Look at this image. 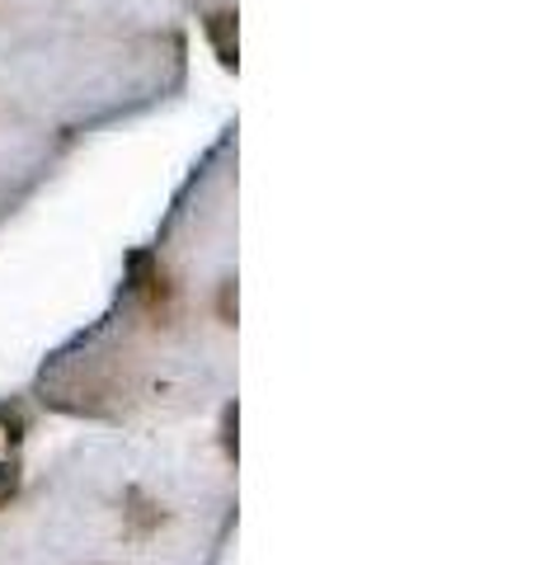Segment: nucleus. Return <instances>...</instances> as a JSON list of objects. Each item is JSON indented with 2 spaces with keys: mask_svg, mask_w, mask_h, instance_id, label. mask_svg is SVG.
<instances>
[{
  "mask_svg": "<svg viewBox=\"0 0 536 565\" xmlns=\"http://www.w3.org/2000/svg\"><path fill=\"white\" fill-rule=\"evenodd\" d=\"M203 33H207V43H212V52H217V62L226 66V71H236V10L231 6H222V10H212V14H203Z\"/></svg>",
  "mask_w": 536,
  "mask_h": 565,
  "instance_id": "2",
  "label": "nucleus"
},
{
  "mask_svg": "<svg viewBox=\"0 0 536 565\" xmlns=\"http://www.w3.org/2000/svg\"><path fill=\"white\" fill-rule=\"evenodd\" d=\"M160 523H165V514H160V504L151 494H141V490L122 494V527H128V537H151L160 533Z\"/></svg>",
  "mask_w": 536,
  "mask_h": 565,
  "instance_id": "3",
  "label": "nucleus"
},
{
  "mask_svg": "<svg viewBox=\"0 0 536 565\" xmlns=\"http://www.w3.org/2000/svg\"><path fill=\"white\" fill-rule=\"evenodd\" d=\"M14 490H20V462H14V457H0V509L14 500Z\"/></svg>",
  "mask_w": 536,
  "mask_h": 565,
  "instance_id": "4",
  "label": "nucleus"
},
{
  "mask_svg": "<svg viewBox=\"0 0 536 565\" xmlns=\"http://www.w3.org/2000/svg\"><path fill=\"white\" fill-rule=\"evenodd\" d=\"M128 292L137 297V307L147 311L151 326H170L179 316V302H184V297H179L174 274L160 264L156 250H137L128 259Z\"/></svg>",
  "mask_w": 536,
  "mask_h": 565,
  "instance_id": "1",
  "label": "nucleus"
},
{
  "mask_svg": "<svg viewBox=\"0 0 536 565\" xmlns=\"http://www.w3.org/2000/svg\"><path fill=\"white\" fill-rule=\"evenodd\" d=\"M231 429H236V405H226V415H222V448L236 457V434Z\"/></svg>",
  "mask_w": 536,
  "mask_h": 565,
  "instance_id": "5",
  "label": "nucleus"
}]
</instances>
